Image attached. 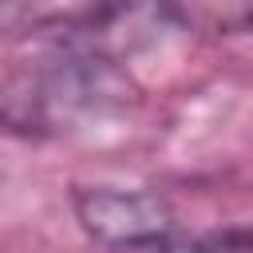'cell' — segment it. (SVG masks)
<instances>
[{
	"label": "cell",
	"instance_id": "1",
	"mask_svg": "<svg viewBox=\"0 0 253 253\" xmlns=\"http://www.w3.org/2000/svg\"><path fill=\"white\" fill-rule=\"evenodd\" d=\"M134 87L115 59L51 47L47 59L0 83V130L55 134L83 119L123 111Z\"/></svg>",
	"mask_w": 253,
	"mask_h": 253
},
{
	"label": "cell",
	"instance_id": "2",
	"mask_svg": "<svg viewBox=\"0 0 253 253\" xmlns=\"http://www.w3.org/2000/svg\"><path fill=\"white\" fill-rule=\"evenodd\" d=\"M71 213L95 245L126 253H142L178 229L174 206L158 190L71 186Z\"/></svg>",
	"mask_w": 253,
	"mask_h": 253
},
{
	"label": "cell",
	"instance_id": "3",
	"mask_svg": "<svg viewBox=\"0 0 253 253\" xmlns=\"http://www.w3.org/2000/svg\"><path fill=\"white\" fill-rule=\"evenodd\" d=\"M174 28H194V32H253V0H154Z\"/></svg>",
	"mask_w": 253,
	"mask_h": 253
}]
</instances>
